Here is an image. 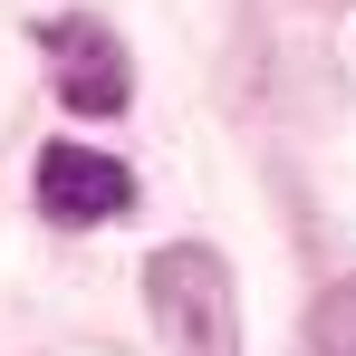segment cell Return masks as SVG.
I'll return each instance as SVG.
<instances>
[{
	"label": "cell",
	"mask_w": 356,
	"mask_h": 356,
	"mask_svg": "<svg viewBox=\"0 0 356 356\" xmlns=\"http://www.w3.org/2000/svg\"><path fill=\"white\" fill-rule=\"evenodd\" d=\"M39 49H49V77H58L67 116H116L125 97H135V67H125V49L97 29V19H49Z\"/></svg>",
	"instance_id": "2"
},
{
	"label": "cell",
	"mask_w": 356,
	"mask_h": 356,
	"mask_svg": "<svg viewBox=\"0 0 356 356\" xmlns=\"http://www.w3.org/2000/svg\"><path fill=\"white\" fill-rule=\"evenodd\" d=\"M29 183H39V212L67 222V232L135 212V174H125L116 154H87V145H39V174Z\"/></svg>",
	"instance_id": "3"
},
{
	"label": "cell",
	"mask_w": 356,
	"mask_h": 356,
	"mask_svg": "<svg viewBox=\"0 0 356 356\" xmlns=\"http://www.w3.org/2000/svg\"><path fill=\"white\" fill-rule=\"evenodd\" d=\"M145 298L174 356H241V289L212 241H164L145 260Z\"/></svg>",
	"instance_id": "1"
},
{
	"label": "cell",
	"mask_w": 356,
	"mask_h": 356,
	"mask_svg": "<svg viewBox=\"0 0 356 356\" xmlns=\"http://www.w3.org/2000/svg\"><path fill=\"white\" fill-rule=\"evenodd\" d=\"M308 347L318 356H356V280H337V289L308 308Z\"/></svg>",
	"instance_id": "4"
}]
</instances>
